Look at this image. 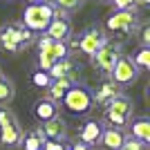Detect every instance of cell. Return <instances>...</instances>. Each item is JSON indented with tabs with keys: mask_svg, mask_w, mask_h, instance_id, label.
<instances>
[{
	"mask_svg": "<svg viewBox=\"0 0 150 150\" xmlns=\"http://www.w3.org/2000/svg\"><path fill=\"white\" fill-rule=\"evenodd\" d=\"M110 79H112L119 88H125V85H132V83L139 79V69H137V65L132 63V58L121 56L119 61H117V65L112 67V72H110Z\"/></svg>",
	"mask_w": 150,
	"mask_h": 150,
	"instance_id": "obj_9",
	"label": "cell"
},
{
	"mask_svg": "<svg viewBox=\"0 0 150 150\" xmlns=\"http://www.w3.org/2000/svg\"><path fill=\"white\" fill-rule=\"evenodd\" d=\"M31 43H34V31H29L27 27L18 25V23L0 29V47L5 52L16 54V52H23L25 47H29Z\"/></svg>",
	"mask_w": 150,
	"mask_h": 150,
	"instance_id": "obj_2",
	"label": "cell"
},
{
	"mask_svg": "<svg viewBox=\"0 0 150 150\" xmlns=\"http://www.w3.org/2000/svg\"><path fill=\"white\" fill-rule=\"evenodd\" d=\"M40 132L45 134L47 141H58V144H63V141L67 139V123H65L61 117H54V119L40 123Z\"/></svg>",
	"mask_w": 150,
	"mask_h": 150,
	"instance_id": "obj_12",
	"label": "cell"
},
{
	"mask_svg": "<svg viewBox=\"0 0 150 150\" xmlns=\"http://www.w3.org/2000/svg\"><path fill=\"white\" fill-rule=\"evenodd\" d=\"M90 58H92V67L94 69H99V72H103V74L110 76L112 67L121 58V43H110V40H108V43Z\"/></svg>",
	"mask_w": 150,
	"mask_h": 150,
	"instance_id": "obj_8",
	"label": "cell"
},
{
	"mask_svg": "<svg viewBox=\"0 0 150 150\" xmlns=\"http://www.w3.org/2000/svg\"><path fill=\"white\" fill-rule=\"evenodd\" d=\"M47 141L45 139V134L40 132V125L38 128H34V130H29L27 134H23V148L25 150H43V144Z\"/></svg>",
	"mask_w": 150,
	"mask_h": 150,
	"instance_id": "obj_20",
	"label": "cell"
},
{
	"mask_svg": "<svg viewBox=\"0 0 150 150\" xmlns=\"http://www.w3.org/2000/svg\"><path fill=\"white\" fill-rule=\"evenodd\" d=\"M119 150H148V148H146V144H141V141H137V139H132V137H125L123 146H121Z\"/></svg>",
	"mask_w": 150,
	"mask_h": 150,
	"instance_id": "obj_26",
	"label": "cell"
},
{
	"mask_svg": "<svg viewBox=\"0 0 150 150\" xmlns=\"http://www.w3.org/2000/svg\"><path fill=\"white\" fill-rule=\"evenodd\" d=\"M72 85H76V79H69V76H65V79H54V81L50 83V88H47V99H52L54 103H61L63 94L67 92Z\"/></svg>",
	"mask_w": 150,
	"mask_h": 150,
	"instance_id": "obj_17",
	"label": "cell"
},
{
	"mask_svg": "<svg viewBox=\"0 0 150 150\" xmlns=\"http://www.w3.org/2000/svg\"><path fill=\"white\" fill-rule=\"evenodd\" d=\"M61 105L65 108L69 114H76V117H85V114L92 112V108H94L92 92H90L88 88H83V85H72L67 92L63 94Z\"/></svg>",
	"mask_w": 150,
	"mask_h": 150,
	"instance_id": "obj_1",
	"label": "cell"
},
{
	"mask_svg": "<svg viewBox=\"0 0 150 150\" xmlns=\"http://www.w3.org/2000/svg\"><path fill=\"white\" fill-rule=\"evenodd\" d=\"M54 18V5L52 2H31L23 13V27L29 31H45Z\"/></svg>",
	"mask_w": 150,
	"mask_h": 150,
	"instance_id": "obj_4",
	"label": "cell"
},
{
	"mask_svg": "<svg viewBox=\"0 0 150 150\" xmlns=\"http://www.w3.org/2000/svg\"><path fill=\"white\" fill-rule=\"evenodd\" d=\"M23 128H20L16 114L9 108H0V144L7 148H20L23 144Z\"/></svg>",
	"mask_w": 150,
	"mask_h": 150,
	"instance_id": "obj_6",
	"label": "cell"
},
{
	"mask_svg": "<svg viewBox=\"0 0 150 150\" xmlns=\"http://www.w3.org/2000/svg\"><path fill=\"white\" fill-rule=\"evenodd\" d=\"M50 79L54 81V79H65V76H69V79H76V63L72 61L69 56H65V58H61L58 63H54L50 67Z\"/></svg>",
	"mask_w": 150,
	"mask_h": 150,
	"instance_id": "obj_16",
	"label": "cell"
},
{
	"mask_svg": "<svg viewBox=\"0 0 150 150\" xmlns=\"http://www.w3.org/2000/svg\"><path fill=\"white\" fill-rule=\"evenodd\" d=\"M139 40H141V47H148V45H150V25H141Z\"/></svg>",
	"mask_w": 150,
	"mask_h": 150,
	"instance_id": "obj_27",
	"label": "cell"
},
{
	"mask_svg": "<svg viewBox=\"0 0 150 150\" xmlns=\"http://www.w3.org/2000/svg\"><path fill=\"white\" fill-rule=\"evenodd\" d=\"M31 83L36 85V88H50V83H52V79H50V74L47 72H40V69H36L34 74H31Z\"/></svg>",
	"mask_w": 150,
	"mask_h": 150,
	"instance_id": "obj_24",
	"label": "cell"
},
{
	"mask_svg": "<svg viewBox=\"0 0 150 150\" xmlns=\"http://www.w3.org/2000/svg\"><path fill=\"white\" fill-rule=\"evenodd\" d=\"M110 2L117 11H134L139 5V0H110Z\"/></svg>",
	"mask_w": 150,
	"mask_h": 150,
	"instance_id": "obj_25",
	"label": "cell"
},
{
	"mask_svg": "<svg viewBox=\"0 0 150 150\" xmlns=\"http://www.w3.org/2000/svg\"><path fill=\"white\" fill-rule=\"evenodd\" d=\"M45 36H50L52 40L65 43V40L72 36V23H69L67 13L54 7V18H52V23L47 25V29H45Z\"/></svg>",
	"mask_w": 150,
	"mask_h": 150,
	"instance_id": "obj_11",
	"label": "cell"
},
{
	"mask_svg": "<svg viewBox=\"0 0 150 150\" xmlns=\"http://www.w3.org/2000/svg\"><path fill=\"white\" fill-rule=\"evenodd\" d=\"M132 63L137 65V69H148L150 67V47H141V50L134 54Z\"/></svg>",
	"mask_w": 150,
	"mask_h": 150,
	"instance_id": "obj_22",
	"label": "cell"
},
{
	"mask_svg": "<svg viewBox=\"0 0 150 150\" xmlns=\"http://www.w3.org/2000/svg\"><path fill=\"white\" fill-rule=\"evenodd\" d=\"M130 125V137L137 139V141H141V144L148 146L150 144V119L148 117H139V119H134Z\"/></svg>",
	"mask_w": 150,
	"mask_h": 150,
	"instance_id": "obj_19",
	"label": "cell"
},
{
	"mask_svg": "<svg viewBox=\"0 0 150 150\" xmlns=\"http://www.w3.org/2000/svg\"><path fill=\"white\" fill-rule=\"evenodd\" d=\"M132 112H134V103H132L130 96L125 94H119L114 101H110L105 105V123L110 128H119L123 130L125 125L130 123Z\"/></svg>",
	"mask_w": 150,
	"mask_h": 150,
	"instance_id": "obj_3",
	"label": "cell"
},
{
	"mask_svg": "<svg viewBox=\"0 0 150 150\" xmlns=\"http://www.w3.org/2000/svg\"><path fill=\"white\" fill-rule=\"evenodd\" d=\"M27 2H29V5H31V2H40V0H27Z\"/></svg>",
	"mask_w": 150,
	"mask_h": 150,
	"instance_id": "obj_31",
	"label": "cell"
},
{
	"mask_svg": "<svg viewBox=\"0 0 150 150\" xmlns=\"http://www.w3.org/2000/svg\"><path fill=\"white\" fill-rule=\"evenodd\" d=\"M123 141H125V132L119 130V128H108V130H103V134H101V139H99V144L105 150H119L121 146H123Z\"/></svg>",
	"mask_w": 150,
	"mask_h": 150,
	"instance_id": "obj_18",
	"label": "cell"
},
{
	"mask_svg": "<svg viewBox=\"0 0 150 150\" xmlns=\"http://www.w3.org/2000/svg\"><path fill=\"white\" fill-rule=\"evenodd\" d=\"M43 150H65V148H63V144H58V141H45Z\"/></svg>",
	"mask_w": 150,
	"mask_h": 150,
	"instance_id": "obj_28",
	"label": "cell"
},
{
	"mask_svg": "<svg viewBox=\"0 0 150 150\" xmlns=\"http://www.w3.org/2000/svg\"><path fill=\"white\" fill-rule=\"evenodd\" d=\"M72 150H92V148H90V146H83V144H74Z\"/></svg>",
	"mask_w": 150,
	"mask_h": 150,
	"instance_id": "obj_29",
	"label": "cell"
},
{
	"mask_svg": "<svg viewBox=\"0 0 150 150\" xmlns=\"http://www.w3.org/2000/svg\"><path fill=\"white\" fill-rule=\"evenodd\" d=\"M150 0H139V5H148Z\"/></svg>",
	"mask_w": 150,
	"mask_h": 150,
	"instance_id": "obj_30",
	"label": "cell"
},
{
	"mask_svg": "<svg viewBox=\"0 0 150 150\" xmlns=\"http://www.w3.org/2000/svg\"><path fill=\"white\" fill-rule=\"evenodd\" d=\"M137 27H139V20H137V13L134 11H114L112 16L105 18V29L112 36H119V38H125L130 34H134Z\"/></svg>",
	"mask_w": 150,
	"mask_h": 150,
	"instance_id": "obj_7",
	"label": "cell"
},
{
	"mask_svg": "<svg viewBox=\"0 0 150 150\" xmlns=\"http://www.w3.org/2000/svg\"><path fill=\"white\" fill-rule=\"evenodd\" d=\"M38 69L40 72H50V67L54 63H58L61 58L67 56V45L61 40H52L50 36H40L38 38Z\"/></svg>",
	"mask_w": 150,
	"mask_h": 150,
	"instance_id": "obj_5",
	"label": "cell"
},
{
	"mask_svg": "<svg viewBox=\"0 0 150 150\" xmlns=\"http://www.w3.org/2000/svg\"><path fill=\"white\" fill-rule=\"evenodd\" d=\"M83 2L85 0H52V5L56 7V9H61V11H76V9H81Z\"/></svg>",
	"mask_w": 150,
	"mask_h": 150,
	"instance_id": "obj_23",
	"label": "cell"
},
{
	"mask_svg": "<svg viewBox=\"0 0 150 150\" xmlns=\"http://www.w3.org/2000/svg\"><path fill=\"white\" fill-rule=\"evenodd\" d=\"M13 96H16V85H13V81L7 79V76H0V103H11Z\"/></svg>",
	"mask_w": 150,
	"mask_h": 150,
	"instance_id": "obj_21",
	"label": "cell"
},
{
	"mask_svg": "<svg viewBox=\"0 0 150 150\" xmlns=\"http://www.w3.org/2000/svg\"><path fill=\"white\" fill-rule=\"evenodd\" d=\"M34 117H36L40 123H45V121L54 119V117H58V103H54L52 99H38L36 103H34Z\"/></svg>",
	"mask_w": 150,
	"mask_h": 150,
	"instance_id": "obj_15",
	"label": "cell"
},
{
	"mask_svg": "<svg viewBox=\"0 0 150 150\" xmlns=\"http://www.w3.org/2000/svg\"><path fill=\"white\" fill-rule=\"evenodd\" d=\"M119 94H121V88L112 81V79H108V81H103L99 88H96V92L92 94L94 105H108V103H110V101H114Z\"/></svg>",
	"mask_w": 150,
	"mask_h": 150,
	"instance_id": "obj_14",
	"label": "cell"
},
{
	"mask_svg": "<svg viewBox=\"0 0 150 150\" xmlns=\"http://www.w3.org/2000/svg\"><path fill=\"white\" fill-rule=\"evenodd\" d=\"M0 76H2V72H0Z\"/></svg>",
	"mask_w": 150,
	"mask_h": 150,
	"instance_id": "obj_32",
	"label": "cell"
},
{
	"mask_svg": "<svg viewBox=\"0 0 150 150\" xmlns=\"http://www.w3.org/2000/svg\"><path fill=\"white\" fill-rule=\"evenodd\" d=\"M103 123L101 121H96V119H90V121H85V123L81 125V130H79V144H83V146H96L99 144V139H101V134H103Z\"/></svg>",
	"mask_w": 150,
	"mask_h": 150,
	"instance_id": "obj_13",
	"label": "cell"
},
{
	"mask_svg": "<svg viewBox=\"0 0 150 150\" xmlns=\"http://www.w3.org/2000/svg\"><path fill=\"white\" fill-rule=\"evenodd\" d=\"M108 43L105 34L99 29V27H90L81 34V38H76V50H81L83 54H88V56H94L96 52Z\"/></svg>",
	"mask_w": 150,
	"mask_h": 150,
	"instance_id": "obj_10",
	"label": "cell"
}]
</instances>
